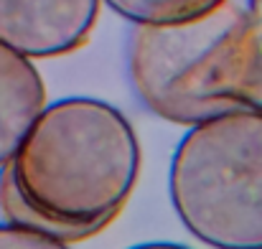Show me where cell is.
Returning a JSON list of instances; mask_svg holds the SVG:
<instances>
[{
    "label": "cell",
    "mask_w": 262,
    "mask_h": 249,
    "mask_svg": "<svg viewBox=\"0 0 262 249\" xmlns=\"http://www.w3.org/2000/svg\"><path fill=\"white\" fill-rule=\"evenodd\" d=\"M0 249H69V244L28 227L0 224Z\"/></svg>",
    "instance_id": "52a82bcc"
},
{
    "label": "cell",
    "mask_w": 262,
    "mask_h": 249,
    "mask_svg": "<svg viewBox=\"0 0 262 249\" xmlns=\"http://www.w3.org/2000/svg\"><path fill=\"white\" fill-rule=\"evenodd\" d=\"M181 224L211 249H262V109L193 125L168 175Z\"/></svg>",
    "instance_id": "3957f363"
},
{
    "label": "cell",
    "mask_w": 262,
    "mask_h": 249,
    "mask_svg": "<svg viewBox=\"0 0 262 249\" xmlns=\"http://www.w3.org/2000/svg\"><path fill=\"white\" fill-rule=\"evenodd\" d=\"M224 0H104L120 18L133 26H176L193 20Z\"/></svg>",
    "instance_id": "8992f818"
},
{
    "label": "cell",
    "mask_w": 262,
    "mask_h": 249,
    "mask_svg": "<svg viewBox=\"0 0 262 249\" xmlns=\"http://www.w3.org/2000/svg\"><path fill=\"white\" fill-rule=\"evenodd\" d=\"M257 0H224L176 26H133L127 77L161 120L201 125L252 107L262 84V15Z\"/></svg>",
    "instance_id": "7a4b0ae2"
},
{
    "label": "cell",
    "mask_w": 262,
    "mask_h": 249,
    "mask_svg": "<svg viewBox=\"0 0 262 249\" xmlns=\"http://www.w3.org/2000/svg\"><path fill=\"white\" fill-rule=\"evenodd\" d=\"M140 173L130 120L112 104L69 97L46 104L8 166L0 168V214L67 244L107 229Z\"/></svg>",
    "instance_id": "6da1fadb"
},
{
    "label": "cell",
    "mask_w": 262,
    "mask_h": 249,
    "mask_svg": "<svg viewBox=\"0 0 262 249\" xmlns=\"http://www.w3.org/2000/svg\"><path fill=\"white\" fill-rule=\"evenodd\" d=\"M130 249H188V247L168 244V242H153V244H138V247H130Z\"/></svg>",
    "instance_id": "ba28073f"
},
{
    "label": "cell",
    "mask_w": 262,
    "mask_h": 249,
    "mask_svg": "<svg viewBox=\"0 0 262 249\" xmlns=\"http://www.w3.org/2000/svg\"><path fill=\"white\" fill-rule=\"evenodd\" d=\"M46 107V86L28 56L0 43V168L8 166Z\"/></svg>",
    "instance_id": "5b68a950"
},
{
    "label": "cell",
    "mask_w": 262,
    "mask_h": 249,
    "mask_svg": "<svg viewBox=\"0 0 262 249\" xmlns=\"http://www.w3.org/2000/svg\"><path fill=\"white\" fill-rule=\"evenodd\" d=\"M257 3H262V0H257Z\"/></svg>",
    "instance_id": "9c48e42d"
},
{
    "label": "cell",
    "mask_w": 262,
    "mask_h": 249,
    "mask_svg": "<svg viewBox=\"0 0 262 249\" xmlns=\"http://www.w3.org/2000/svg\"><path fill=\"white\" fill-rule=\"evenodd\" d=\"M102 0H0V43L28 56L54 59L87 43Z\"/></svg>",
    "instance_id": "277c9868"
}]
</instances>
